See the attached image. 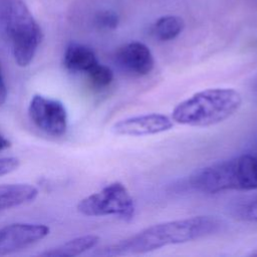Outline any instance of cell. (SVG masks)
<instances>
[{"label":"cell","mask_w":257,"mask_h":257,"mask_svg":"<svg viewBox=\"0 0 257 257\" xmlns=\"http://www.w3.org/2000/svg\"><path fill=\"white\" fill-rule=\"evenodd\" d=\"M222 221L216 216L199 215L166 221L149 226L138 233L100 248L98 256H127L145 254L169 245L195 241L217 233Z\"/></svg>","instance_id":"obj_1"},{"label":"cell","mask_w":257,"mask_h":257,"mask_svg":"<svg viewBox=\"0 0 257 257\" xmlns=\"http://www.w3.org/2000/svg\"><path fill=\"white\" fill-rule=\"evenodd\" d=\"M242 102L241 93L234 88H208L179 102L172 111V119L183 125L207 127L232 116Z\"/></svg>","instance_id":"obj_2"},{"label":"cell","mask_w":257,"mask_h":257,"mask_svg":"<svg viewBox=\"0 0 257 257\" xmlns=\"http://www.w3.org/2000/svg\"><path fill=\"white\" fill-rule=\"evenodd\" d=\"M188 184L204 194L257 190V154H242L202 168L190 176Z\"/></svg>","instance_id":"obj_3"},{"label":"cell","mask_w":257,"mask_h":257,"mask_svg":"<svg viewBox=\"0 0 257 257\" xmlns=\"http://www.w3.org/2000/svg\"><path fill=\"white\" fill-rule=\"evenodd\" d=\"M0 37L9 44L17 65L33 60L42 41V30L22 0H0Z\"/></svg>","instance_id":"obj_4"},{"label":"cell","mask_w":257,"mask_h":257,"mask_svg":"<svg viewBox=\"0 0 257 257\" xmlns=\"http://www.w3.org/2000/svg\"><path fill=\"white\" fill-rule=\"evenodd\" d=\"M77 210L85 216H115L130 222L136 215V204L126 187L120 182H113L83 198Z\"/></svg>","instance_id":"obj_5"},{"label":"cell","mask_w":257,"mask_h":257,"mask_svg":"<svg viewBox=\"0 0 257 257\" xmlns=\"http://www.w3.org/2000/svg\"><path fill=\"white\" fill-rule=\"evenodd\" d=\"M28 114L31 121L46 135L60 137L67 130V111L58 99L35 94L30 99Z\"/></svg>","instance_id":"obj_6"},{"label":"cell","mask_w":257,"mask_h":257,"mask_svg":"<svg viewBox=\"0 0 257 257\" xmlns=\"http://www.w3.org/2000/svg\"><path fill=\"white\" fill-rule=\"evenodd\" d=\"M49 234L44 224L13 223L0 228V256L29 247Z\"/></svg>","instance_id":"obj_7"},{"label":"cell","mask_w":257,"mask_h":257,"mask_svg":"<svg viewBox=\"0 0 257 257\" xmlns=\"http://www.w3.org/2000/svg\"><path fill=\"white\" fill-rule=\"evenodd\" d=\"M174 126V120L163 113H147L122 118L113 123L111 131L118 136L144 137L168 132Z\"/></svg>","instance_id":"obj_8"},{"label":"cell","mask_w":257,"mask_h":257,"mask_svg":"<svg viewBox=\"0 0 257 257\" xmlns=\"http://www.w3.org/2000/svg\"><path fill=\"white\" fill-rule=\"evenodd\" d=\"M118 67L135 76L149 74L155 66V59L150 48L139 41H133L120 46L114 55Z\"/></svg>","instance_id":"obj_9"},{"label":"cell","mask_w":257,"mask_h":257,"mask_svg":"<svg viewBox=\"0 0 257 257\" xmlns=\"http://www.w3.org/2000/svg\"><path fill=\"white\" fill-rule=\"evenodd\" d=\"M38 189L30 184L15 183L0 185V212L33 201Z\"/></svg>","instance_id":"obj_10"},{"label":"cell","mask_w":257,"mask_h":257,"mask_svg":"<svg viewBox=\"0 0 257 257\" xmlns=\"http://www.w3.org/2000/svg\"><path fill=\"white\" fill-rule=\"evenodd\" d=\"M97 62L94 51L84 44L71 42L65 49L63 64L71 72L86 73Z\"/></svg>","instance_id":"obj_11"},{"label":"cell","mask_w":257,"mask_h":257,"mask_svg":"<svg viewBox=\"0 0 257 257\" xmlns=\"http://www.w3.org/2000/svg\"><path fill=\"white\" fill-rule=\"evenodd\" d=\"M99 241V237L96 235L88 234L75 237L65 243L50 248L41 252L39 255L46 257H66L77 256L92 248H94Z\"/></svg>","instance_id":"obj_12"},{"label":"cell","mask_w":257,"mask_h":257,"mask_svg":"<svg viewBox=\"0 0 257 257\" xmlns=\"http://www.w3.org/2000/svg\"><path fill=\"white\" fill-rule=\"evenodd\" d=\"M184 20L176 15L159 18L152 27V33L160 41H170L178 37L184 30Z\"/></svg>","instance_id":"obj_13"},{"label":"cell","mask_w":257,"mask_h":257,"mask_svg":"<svg viewBox=\"0 0 257 257\" xmlns=\"http://www.w3.org/2000/svg\"><path fill=\"white\" fill-rule=\"evenodd\" d=\"M86 74L91 84L96 88H105L110 85L113 80L112 70L108 66L99 62L93 65Z\"/></svg>","instance_id":"obj_14"},{"label":"cell","mask_w":257,"mask_h":257,"mask_svg":"<svg viewBox=\"0 0 257 257\" xmlns=\"http://www.w3.org/2000/svg\"><path fill=\"white\" fill-rule=\"evenodd\" d=\"M119 17L111 10H101L94 16V24L99 29L111 30L118 26Z\"/></svg>","instance_id":"obj_15"},{"label":"cell","mask_w":257,"mask_h":257,"mask_svg":"<svg viewBox=\"0 0 257 257\" xmlns=\"http://www.w3.org/2000/svg\"><path fill=\"white\" fill-rule=\"evenodd\" d=\"M20 161L16 157H3L0 158V177L10 174L17 170Z\"/></svg>","instance_id":"obj_16"},{"label":"cell","mask_w":257,"mask_h":257,"mask_svg":"<svg viewBox=\"0 0 257 257\" xmlns=\"http://www.w3.org/2000/svg\"><path fill=\"white\" fill-rule=\"evenodd\" d=\"M243 217L248 221L257 223V198L245 206L243 209Z\"/></svg>","instance_id":"obj_17"},{"label":"cell","mask_w":257,"mask_h":257,"mask_svg":"<svg viewBox=\"0 0 257 257\" xmlns=\"http://www.w3.org/2000/svg\"><path fill=\"white\" fill-rule=\"evenodd\" d=\"M7 99V86L3 77V73L0 65V105H2Z\"/></svg>","instance_id":"obj_18"},{"label":"cell","mask_w":257,"mask_h":257,"mask_svg":"<svg viewBox=\"0 0 257 257\" xmlns=\"http://www.w3.org/2000/svg\"><path fill=\"white\" fill-rule=\"evenodd\" d=\"M11 146V143L8 139H6L2 134H0V152L8 149Z\"/></svg>","instance_id":"obj_19"},{"label":"cell","mask_w":257,"mask_h":257,"mask_svg":"<svg viewBox=\"0 0 257 257\" xmlns=\"http://www.w3.org/2000/svg\"><path fill=\"white\" fill-rule=\"evenodd\" d=\"M252 89L257 93V76L254 78V80L252 82Z\"/></svg>","instance_id":"obj_20"},{"label":"cell","mask_w":257,"mask_h":257,"mask_svg":"<svg viewBox=\"0 0 257 257\" xmlns=\"http://www.w3.org/2000/svg\"><path fill=\"white\" fill-rule=\"evenodd\" d=\"M250 255H251V256H257V249H256L255 251H253Z\"/></svg>","instance_id":"obj_21"}]
</instances>
